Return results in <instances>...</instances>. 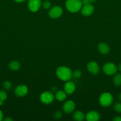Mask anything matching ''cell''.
<instances>
[{
  "instance_id": "18",
  "label": "cell",
  "mask_w": 121,
  "mask_h": 121,
  "mask_svg": "<svg viewBox=\"0 0 121 121\" xmlns=\"http://www.w3.org/2000/svg\"><path fill=\"white\" fill-rule=\"evenodd\" d=\"M113 83L116 86H119L121 85V74H117L113 78Z\"/></svg>"
},
{
  "instance_id": "34",
  "label": "cell",
  "mask_w": 121,
  "mask_h": 121,
  "mask_svg": "<svg viewBox=\"0 0 121 121\" xmlns=\"http://www.w3.org/2000/svg\"></svg>"
},
{
  "instance_id": "13",
  "label": "cell",
  "mask_w": 121,
  "mask_h": 121,
  "mask_svg": "<svg viewBox=\"0 0 121 121\" xmlns=\"http://www.w3.org/2000/svg\"><path fill=\"white\" fill-rule=\"evenodd\" d=\"M64 91L67 94H72L75 90V86L73 82H68L67 83L64 85Z\"/></svg>"
},
{
  "instance_id": "4",
  "label": "cell",
  "mask_w": 121,
  "mask_h": 121,
  "mask_svg": "<svg viewBox=\"0 0 121 121\" xmlns=\"http://www.w3.org/2000/svg\"><path fill=\"white\" fill-rule=\"evenodd\" d=\"M103 72L108 76L115 74L117 72V67L115 64L112 63H107L103 67Z\"/></svg>"
},
{
  "instance_id": "14",
  "label": "cell",
  "mask_w": 121,
  "mask_h": 121,
  "mask_svg": "<svg viewBox=\"0 0 121 121\" xmlns=\"http://www.w3.org/2000/svg\"><path fill=\"white\" fill-rule=\"evenodd\" d=\"M98 51L103 54H106L110 52L109 46L106 43H102L98 45Z\"/></svg>"
},
{
  "instance_id": "6",
  "label": "cell",
  "mask_w": 121,
  "mask_h": 121,
  "mask_svg": "<svg viewBox=\"0 0 121 121\" xmlns=\"http://www.w3.org/2000/svg\"><path fill=\"white\" fill-rule=\"evenodd\" d=\"M62 13L63 11L62 8L58 7V6H55L50 9L49 12V15L50 17L52 18H58L61 16Z\"/></svg>"
},
{
  "instance_id": "24",
  "label": "cell",
  "mask_w": 121,
  "mask_h": 121,
  "mask_svg": "<svg viewBox=\"0 0 121 121\" xmlns=\"http://www.w3.org/2000/svg\"><path fill=\"white\" fill-rule=\"evenodd\" d=\"M62 115V113L60 111H56L54 113V118L55 119H59V118H61Z\"/></svg>"
},
{
  "instance_id": "28",
  "label": "cell",
  "mask_w": 121,
  "mask_h": 121,
  "mask_svg": "<svg viewBox=\"0 0 121 121\" xmlns=\"http://www.w3.org/2000/svg\"><path fill=\"white\" fill-rule=\"evenodd\" d=\"M4 121H13V119H11V118H7L4 119Z\"/></svg>"
},
{
  "instance_id": "30",
  "label": "cell",
  "mask_w": 121,
  "mask_h": 121,
  "mask_svg": "<svg viewBox=\"0 0 121 121\" xmlns=\"http://www.w3.org/2000/svg\"><path fill=\"white\" fill-rule=\"evenodd\" d=\"M118 70L119 71H121V64H120L119 65V66H118Z\"/></svg>"
},
{
  "instance_id": "1",
  "label": "cell",
  "mask_w": 121,
  "mask_h": 121,
  "mask_svg": "<svg viewBox=\"0 0 121 121\" xmlns=\"http://www.w3.org/2000/svg\"><path fill=\"white\" fill-rule=\"evenodd\" d=\"M57 76L63 81H68L72 77V71L68 67L65 66H60L58 67L56 72Z\"/></svg>"
},
{
  "instance_id": "3",
  "label": "cell",
  "mask_w": 121,
  "mask_h": 121,
  "mask_svg": "<svg viewBox=\"0 0 121 121\" xmlns=\"http://www.w3.org/2000/svg\"><path fill=\"white\" fill-rule=\"evenodd\" d=\"M113 98L110 93L105 92L101 95L99 98L100 104L103 107H108L112 104Z\"/></svg>"
},
{
  "instance_id": "22",
  "label": "cell",
  "mask_w": 121,
  "mask_h": 121,
  "mask_svg": "<svg viewBox=\"0 0 121 121\" xmlns=\"http://www.w3.org/2000/svg\"><path fill=\"white\" fill-rule=\"evenodd\" d=\"M3 86L6 90H10L12 88V84L8 81H6L4 83Z\"/></svg>"
},
{
  "instance_id": "8",
  "label": "cell",
  "mask_w": 121,
  "mask_h": 121,
  "mask_svg": "<svg viewBox=\"0 0 121 121\" xmlns=\"http://www.w3.org/2000/svg\"><path fill=\"white\" fill-rule=\"evenodd\" d=\"M75 108V104L72 100H68L64 103L62 109L64 112L66 113H70L73 112Z\"/></svg>"
},
{
  "instance_id": "21",
  "label": "cell",
  "mask_w": 121,
  "mask_h": 121,
  "mask_svg": "<svg viewBox=\"0 0 121 121\" xmlns=\"http://www.w3.org/2000/svg\"><path fill=\"white\" fill-rule=\"evenodd\" d=\"M114 109L116 112L118 113H121V103H116L114 105Z\"/></svg>"
},
{
  "instance_id": "17",
  "label": "cell",
  "mask_w": 121,
  "mask_h": 121,
  "mask_svg": "<svg viewBox=\"0 0 121 121\" xmlns=\"http://www.w3.org/2000/svg\"><path fill=\"white\" fill-rule=\"evenodd\" d=\"M9 67L12 70H18L20 68V64L17 61H13L9 63Z\"/></svg>"
},
{
  "instance_id": "23",
  "label": "cell",
  "mask_w": 121,
  "mask_h": 121,
  "mask_svg": "<svg viewBox=\"0 0 121 121\" xmlns=\"http://www.w3.org/2000/svg\"><path fill=\"white\" fill-rule=\"evenodd\" d=\"M43 7L45 9H48L51 7V4L48 1H45L43 3Z\"/></svg>"
},
{
  "instance_id": "9",
  "label": "cell",
  "mask_w": 121,
  "mask_h": 121,
  "mask_svg": "<svg viewBox=\"0 0 121 121\" xmlns=\"http://www.w3.org/2000/svg\"><path fill=\"white\" fill-rule=\"evenodd\" d=\"M87 70L93 74H98L100 71L99 66L98 64L95 61H91L87 65Z\"/></svg>"
},
{
  "instance_id": "2",
  "label": "cell",
  "mask_w": 121,
  "mask_h": 121,
  "mask_svg": "<svg viewBox=\"0 0 121 121\" xmlns=\"http://www.w3.org/2000/svg\"><path fill=\"white\" fill-rule=\"evenodd\" d=\"M82 2L81 0H67L65 4L66 8L71 13H77L82 8Z\"/></svg>"
},
{
  "instance_id": "11",
  "label": "cell",
  "mask_w": 121,
  "mask_h": 121,
  "mask_svg": "<svg viewBox=\"0 0 121 121\" xmlns=\"http://www.w3.org/2000/svg\"><path fill=\"white\" fill-rule=\"evenodd\" d=\"M94 11V7L90 4L84 5L81 8V13L83 15L89 16L91 15Z\"/></svg>"
},
{
  "instance_id": "20",
  "label": "cell",
  "mask_w": 121,
  "mask_h": 121,
  "mask_svg": "<svg viewBox=\"0 0 121 121\" xmlns=\"http://www.w3.org/2000/svg\"><path fill=\"white\" fill-rule=\"evenodd\" d=\"M82 75V73L80 70H77L74 71V72L72 73V77L75 79H77V78H79Z\"/></svg>"
},
{
  "instance_id": "5",
  "label": "cell",
  "mask_w": 121,
  "mask_h": 121,
  "mask_svg": "<svg viewBox=\"0 0 121 121\" xmlns=\"http://www.w3.org/2000/svg\"><path fill=\"white\" fill-rule=\"evenodd\" d=\"M40 100L45 104H51L54 100V96L51 92H45L41 94L40 96Z\"/></svg>"
},
{
  "instance_id": "33",
  "label": "cell",
  "mask_w": 121,
  "mask_h": 121,
  "mask_svg": "<svg viewBox=\"0 0 121 121\" xmlns=\"http://www.w3.org/2000/svg\"><path fill=\"white\" fill-rule=\"evenodd\" d=\"M89 1H90V3H91V2H95V1H96V0H89Z\"/></svg>"
},
{
  "instance_id": "15",
  "label": "cell",
  "mask_w": 121,
  "mask_h": 121,
  "mask_svg": "<svg viewBox=\"0 0 121 121\" xmlns=\"http://www.w3.org/2000/svg\"><path fill=\"white\" fill-rule=\"evenodd\" d=\"M56 99L59 101H64L66 98V93L65 91H60L56 92L55 95Z\"/></svg>"
},
{
  "instance_id": "31",
  "label": "cell",
  "mask_w": 121,
  "mask_h": 121,
  "mask_svg": "<svg viewBox=\"0 0 121 121\" xmlns=\"http://www.w3.org/2000/svg\"><path fill=\"white\" fill-rule=\"evenodd\" d=\"M118 98H119V100H121V94L119 95V96H118Z\"/></svg>"
},
{
  "instance_id": "25",
  "label": "cell",
  "mask_w": 121,
  "mask_h": 121,
  "mask_svg": "<svg viewBox=\"0 0 121 121\" xmlns=\"http://www.w3.org/2000/svg\"><path fill=\"white\" fill-rule=\"evenodd\" d=\"M82 4L84 5H87L90 4V2L89 0H81Z\"/></svg>"
},
{
  "instance_id": "16",
  "label": "cell",
  "mask_w": 121,
  "mask_h": 121,
  "mask_svg": "<svg viewBox=\"0 0 121 121\" xmlns=\"http://www.w3.org/2000/svg\"><path fill=\"white\" fill-rule=\"evenodd\" d=\"M74 119L78 121H83L85 118V115L84 113L81 111H77L73 114Z\"/></svg>"
},
{
  "instance_id": "12",
  "label": "cell",
  "mask_w": 121,
  "mask_h": 121,
  "mask_svg": "<svg viewBox=\"0 0 121 121\" xmlns=\"http://www.w3.org/2000/svg\"><path fill=\"white\" fill-rule=\"evenodd\" d=\"M85 118L88 121H97L100 119V115L96 111H90L88 112Z\"/></svg>"
},
{
  "instance_id": "29",
  "label": "cell",
  "mask_w": 121,
  "mask_h": 121,
  "mask_svg": "<svg viewBox=\"0 0 121 121\" xmlns=\"http://www.w3.org/2000/svg\"><path fill=\"white\" fill-rule=\"evenodd\" d=\"M14 1L17 2H22L23 1H24L25 0H14Z\"/></svg>"
},
{
  "instance_id": "10",
  "label": "cell",
  "mask_w": 121,
  "mask_h": 121,
  "mask_svg": "<svg viewBox=\"0 0 121 121\" xmlns=\"http://www.w3.org/2000/svg\"><path fill=\"white\" fill-rule=\"evenodd\" d=\"M15 94L17 96L23 97L26 95L28 92V89L27 87L25 85H19L17 86L16 88L15 89Z\"/></svg>"
},
{
  "instance_id": "27",
  "label": "cell",
  "mask_w": 121,
  "mask_h": 121,
  "mask_svg": "<svg viewBox=\"0 0 121 121\" xmlns=\"http://www.w3.org/2000/svg\"><path fill=\"white\" fill-rule=\"evenodd\" d=\"M3 119V113H2V111L0 110V121H1Z\"/></svg>"
},
{
  "instance_id": "32",
  "label": "cell",
  "mask_w": 121,
  "mask_h": 121,
  "mask_svg": "<svg viewBox=\"0 0 121 121\" xmlns=\"http://www.w3.org/2000/svg\"><path fill=\"white\" fill-rule=\"evenodd\" d=\"M3 104H4L3 101H2V100H0V106H1V105H3Z\"/></svg>"
},
{
  "instance_id": "19",
  "label": "cell",
  "mask_w": 121,
  "mask_h": 121,
  "mask_svg": "<svg viewBox=\"0 0 121 121\" xmlns=\"http://www.w3.org/2000/svg\"><path fill=\"white\" fill-rule=\"evenodd\" d=\"M7 95L6 93V92L4 91H2L1 90L0 91V100H2V101H4L7 99Z\"/></svg>"
},
{
  "instance_id": "26",
  "label": "cell",
  "mask_w": 121,
  "mask_h": 121,
  "mask_svg": "<svg viewBox=\"0 0 121 121\" xmlns=\"http://www.w3.org/2000/svg\"><path fill=\"white\" fill-rule=\"evenodd\" d=\"M113 121H121V118L120 117H116L113 118Z\"/></svg>"
},
{
  "instance_id": "7",
  "label": "cell",
  "mask_w": 121,
  "mask_h": 121,
  "mask_svg": "<svg viewBox=\"0 0 121 121\" xmlns=\"http://www.w3.org/2000/svg\"><path fill=\"white\" fill-rule=\"evenodd\" d=\"M41 6L40 0H29L28 3V9L32 12H36Z\"/></svg>"
}]
</instances>
